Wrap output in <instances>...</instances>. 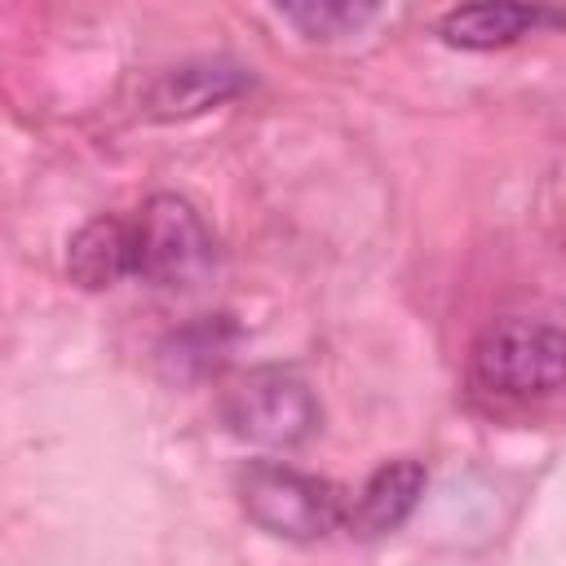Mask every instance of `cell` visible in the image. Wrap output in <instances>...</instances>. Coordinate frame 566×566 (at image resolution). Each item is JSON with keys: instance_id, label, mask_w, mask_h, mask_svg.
<instances>
[{"instance_id": "1", "label": "cell", "mask_w": 566, "mask_h": 566, "mask_svg": "<svg viewBox=\"0 0 566 566\" xmlns=\"http://www.w3.org/2000/svg\"><path fill=\"white\" fill-rule=\"evenodd\" d=\"M239 500L256 526H265L270 535H287V539H323L349 513L336 482L301 473V469L279 464V460L243 464L239 469Z\"/></svg>"}, {"instance_id": "2", "label": "cell", "mask_w": 566, "mask_h": 566, "mask_svg": "<svg viewBox=\"0 0 566 566\" xmlns=\"http://www.w3.org/2000/svg\"><path fill=\"white\" fill-rule=\"evenodd\" d=\"M212 265H217V243L203 217L181 195L146 199L133 226V274L168 292H190L212 274Z\"/></svg>"}, {"instance_id": "3", "label": "cell", "mask_w": 566, "mask_h": 566, "mask_svg": "<svg viewBox=\"0 0 566 566\" xmlns=\"http://www.w3.org/2000/svg\"><path fill=\"white\" fill-rule=\"evenodd\" d=\"M473 380L504 398H535L566 385V332L531 318L491 323L473 345Z\"/></svg>"}, {"instance_id": "4", "label": "cell", "mask_w": 566, "mask_h": 566, "mask_svg": "<svg viewBox=\"0 0 566 566\" xmlns=\"http://www.w3.org/2000/svg\"><path fill=\"white\" fill-rule=\"evenodd\" d=\"M226 424L261 447H296L318 429V402L310 385L283 367H256L239 376L221 398Z\"/></svg>"}, {"instance_id": "5", "label": "cell", "mask_w": 566, "mask_h": 566, "mask_svg": "<svg viewBox=\"0 0 566 566\" xmlns=\"http://www.w3.org/2000/svg\"><path fill=\"white\" fill-rule=\"evenodd\" d=\"M420 495H424V464L420 460H389L363 482V491L354 495V504L345 513V526L363 539L389 535L411 517Z\"/></svg>"}, {"instance_id": "6", "label": "cell", "mask_w": 566, "mask_h": 566, "mask_svg": "<svg viewBox=\"0 0 566 566\" xmlns=\"http://www.w3.org/2000/svg\"><path fill=\"white\" fill-rule=\"evenodd\" d=\"M66 270L88 292L119 283L124 274H133V226L115 217H93L88 226L75 230L66 248Z\"/></svg>"}, {"instance_id": "7", "label": "cell", "mask_w": 566, "mask_h": 566, "mask_svg": "<svg viewBox=\"0 0 566 566\" xmlns=\"http://www.w3.org/2000/svg\"><path fill=\"white\" fill-rule=\"evenodd\" d=\"M243 88H248V75L230 62H186V66H172L150 88V106L159 115H195V111L217 106Z\"/></svg>"}, {"instance_id": "8", "label": "cell", "mask_w": 566, "mask_h": 566, "mask_svg": "<svg viewBox=\"0 0 566 566\" xmlns=\"http://www.w3.org/2000/svg\"><path fill=\"white\" fill-rule=\"evenodd\" d=\"M539 22H566V13H548L531 4H464L442 18V40L460 49H495L526 35Z\"/></svg>"}, {"instance_id": "9", "label": "cell", "mask_w": 566, "mask_h": 566, "mask_svg": "<svg viewBox=\"0 0 566 566\" xmlns=\"http://www.w3.org/2000/svg\"><path fill=\"white\" fill-rule=\"evenodd\" d=\"M226 345H230V323H226V314L199 318V323H190V327H181V332H172V336L164 340L159 363L168 367V376H199V371H208V367L221 363Z\"/></svg>"}, {"instance_id": "10", "label": "cell", "mask_w": 566, "mask_h": 566, "mask_svg": "<svg viewBox=\"0 0 566 566\" xmlns=\"http://www.w3.org/2000/svg\"><path fill=\"white\" fill-rule=\"evenodd\" d=\"M279 13L287 22H296L314 40H332V35H345L349 27L367 22L371 18V4H287Z\"/></svg>"}]
</instances>
